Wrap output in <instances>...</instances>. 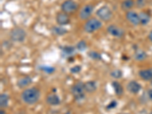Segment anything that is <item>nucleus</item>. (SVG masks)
Instances as JSON below:
<instances>
[{
  "label": "nucleus",
  "mask_w": 152,
  "mask_h": 114,
  "mask_svg": "<svg viewBox=\"0 0 152 114\" xmlns=\"http://www.w3.org/2000/svg\"><path fill=\"white\" fill-rule=\"evenodd\" d=\"M21 100L26 104H34L40 97V91L37 88H26L23 91L21 95Z\"/></svg>",
  "instance_id": "f257e3e1"
},
{
  "label": "nucleus",
  "mask_w": 152,
  "mask_h": 114,
  "mask_svg": "<svg viewBox=\"0 0 152 114\" xmlns=\"http://www.w3.org/2000/svg\"><path fill=\"white\" fill-rule=\"evenodd\" d=\"M102 27V22L97 18H91L87 20L85 24H84V30L86 33L92 34L97 31Z\"/></svg>",
  "instance_id": "f03ea898"
},
{
  "label": "nucleus",
  "mask_w": 152,
  "mask_h": 114,
  "mask_svg": "<svg viewBox=\"0 0 152 114\" xmlns=\"http://www.w3.org/2000/svg\"><path fill=\"white\" fill-rule=\"evenodd\" d=\"M85 88H84V83L81 81H78L71 88V92L75 100H82L85 97Z\"/></svg>",
  "instance_id": "7ed1b4c3"
},
{
  "label": "nucleus",
  "mask_w": 152,
  "mask_h": 114,
  "mask_svg": "<svg viewBox=\"0 0 152 114\" xmlns=\"http://www.w3.org/2000/svg\"><path fill=\"white\" fill-rule=\"evenodd\" d=\"M96 15L98 17L100 20L107 22L113 18V13L107 5H103L97 9V12H96Z\"/></svg>",
  "instance_id": "20e7f679"
},
{
  "label": "nucleus",
  "mask_w": 152,
  "mask_h": 114,
  "mask_svg": "<svg viewBox=\"0 0 152 114\" xmlns=\"http://www.w3.org/2000/svg\"><path fill=\"white\" fill-rule=\"evenodd\" d=\"M27 33L21 28H15L10 32V39L15 43H21L26 39Z\"/></svg>",
  "instance_id": "39448f33"
},
{
  "label": "nucleus",
  "mask_w": 152,
  "mask_h": 114,
  "mask_svg": "<svg viewBox=\"0 0 152 114\" xmlns=\"http://www.w3.org/2000/svg\"><path fill=\"white\" fill-rule=\"evenodd\" d=\"M61 10L65 13H72L75 12L78 8V3L75 0H65L64 2L61 4Z\"/></svg>",
  "instance_id": "423d86ee"
},
{
  "label": "nucleus",
  "mask_w": 152,
  "mask_h": 114,
  "mask_svg": "<svg viewBox=\"0 0 152 114\" xmlns=\"http://www.w3.org/2000/svg\"><path fill=\"white\" fill-rule=\"evenodd\" d=\"M94 9V6L92 4H87V5H84L81 9L79 14H78L79 18L81 20H84V21L88 20V18L91 16L92 13H93Z\"/></svg>",
  "instance_id": "0eeeda50"
},
{
  "label": "nucleus",
  "mask_w": 152,
  "mask_h": 114,
  "mask_svg": "<svg viewBox=\"0 0 152 114\" xmlns=\"http://www.w3.org/2000/svg\"><path fill=\"white\" fill-rule=\"evenodd\" d=\"M107 33L114 37L121 38L125 35V31L120 27L115 25V24H110L107 27Z\"/></svg>",
  "instance_id": "6e6552de"
},
{
  "label": "nucleus",
  "mask_w": 152,
  "mask_h": 114,
  "mask_svg": "<svg viewBox=\"0 0 152 114\" xmlns=\"http://www.w3.org/2000/svg\"><path fill=\"white\" fill-rule=\"evenodd\" d=\"M126 18L127 19V21L132 24V25H139L141 24L140 23V18H139V14L137 13L135 11H129V12H126Z\"/></svg>",
  "instance_id": "1a4fd4ad"
},
{
  "label": "nucleus",
  "mask_w": 152,
  "mask_h": 114,
  "mask_svg": "<svg viewBox=\"0 0 152 114\" xmlns=\"http://www.w3.org/2000/svg\"><path fill=\"white\" fill-rule=\"evenodd\" d=\"M56 21L58 25L60 26H66L70 22V18L67 13L63 12H59L56 16Z\"/></svg>",
  "instance_id": "9d476101"
},
{
  "label": "nucleus",
  "mask_w": 152,
  "mask_h": 114,
  "mask_svg": "<svg viewBox=\"0 0 152 114\" xmlns=\"http://www.w3.org/2000/svg\"><path fill=\"white\" fill-rule=\"evenodd\" d=\"M126 88L130 93L135 94L140 91L142 89V85L136 81H130L126 85Z\"/></svg>",
  "instance_id": "9b49d317"
},
{
  "label": "nucleus",
  "mask_w": 152,
  "mask_h": 114,
  "mask_svg": "<svg viewBox=\"0 0 152 114\" xmlns=\"http://www.w3.org/2000/svg\"><path fill=\"white\" fill-rule=\"evenodd\" d=\"M32 82H33V80L30 76H24L18 80L17 85L19 88H24L31 85Z\"/></svg>",
  "instance_id": "f8f14e48"
},
{
  "label": "nucleus",
  "mask_w": 152,
  "mask_h": 114,
  "mask_svg": "<svg viewBox=\"0 0 152 114\" xmlns=\"http://www.w3.org/2000/svg\"><path fill=\"white\" fill-rule=\"evenodd\" d=\"M46 101L50 106H57L60 104L61 100L58 95L54 93H52L47 95Z\"/></svg>",
  "instance_id": "ddd939ff"
},
{
  "label": "nucleus",
  "mask_w": 152,
  "mask_h": 114,
  "mask_svg": "<svg viewBox=\"0 0 152 114\" xmlns=\"http://www.w3.org/2000/svg\"><path fill=\"white\" fill-rule=\"evenodd\" d=\"M138 75L142 79L145 81H151L152 80V69H142L138 72Z\"/></svg>",
  "instance_id": "4468645a"
},
{
  "label": "nucleus",
  "mask_w": 152,
  "mask_h": 114,
  "mask_svg": "<svg viewBox=\"0 0 152 114\" xmlns=\"http://www.w3.org/2000/svg\"><path fill=\"white\" fill-rule=\"evenodd\" d=\"M85 91L87 93H93L97 90V82L95 81H88L84 83Z\"/></svg>",
  "instance_id": "2eb2a0df"
},
{
  "label": "nucleus",
  "mask_w": 152,
  "mask_h": 114,
  "mask_svg": "<svg viewBox=\"0 0 152 114\" xmlns=\"http://www.w3.org/2000/svg\"><path fill=\"white\" fill-rule=\"evenodd\" d=\"M135 5V2L134 0H123V2H121L120 7L121 9L124 12H129L131 11L134 6Z\"/></svg>",
  "instance_id": "dca6fc26"
},
{
  "label": "nucleus",
  "mask_w": 152,
  "mask_h": 114,
  "mask_svg": "<svg viewBox=\"0 0 152 114\" xmlns=\"http://www.w3.org/2000/svg\"><path fill=\"white\" fill-rule=\"evenodd\" d=\"M148 54L143 50H136L134 53V59L137 61H143L147 59Z\"/></svg>",
  "instance_id": "f3484780"
},
{
  "label": "nucleus",
  "mask_w": 152,
  "mask_h": 114,
  "mask_svg": "<svg viewBox=\"0 0 152 114\" xmlns=\"http://www.w3.org/2000/svg\"><path fill=\"white\" fill-rule=\"evenodd\" d=\"M139 18H140V23L142 25H146L151 21V16L147 12H141L139 13Z\"/></svg>",
  "instance_id": "a211bd4d"
},
{
  "label": "nucleus",
  "mask_w": 152,
  "mask_h": 114,
  "mask_svg": "<svg viewBox=\"0 0 152 114\" xmlns=\"http://www.w3.org/2000/svg\"><path fill=\"white\" fill-rule=\"evenodd\" d=\"M52 32L53 34L56 35V36H62V35L66 34L68 32L67 30L62 26H53L52 28Z\"/></svg>",
  "instance_id": "6ab92c4d"
},
{
  "label": "nucleus",
  "mask_w": 152,
  "mask_h": 114,
  "mask_svg": "<svg viewBox=\"0 0 152 114\" xmlns=\"http://www.w3.org/2000/svg\"><path fill=\"white\" fill-rule=\"evenodd\" d=\"M111 85H112L114 91H115V93H116V95H118V96H121V95H123V88L121 85V84L119 83L118 81H113Z\"/></svg>",
  "instance_id": "aec40b11"
},
{
  "label": "nucleus",
  "mask_w": 152,
  "mask_h": 114,
  "mask_svg": "<svg viewBox=\"0 0 152 114\" xmlns=\"http://www.w3.org/2000/svg\"><path fill=\"white\" fill-rule=\"evenodd\" d=\"M9 97L7 94H0V107L1 108H5L9 106Z\"/></svg>",
  "instance_id": "412c9836"
},
{
  "label": "nucleus",
  "mask_w": 152,
  "mask_h": 114,
  "mask_svg": "<svg viewBox=\"0 0 152 114\" xmlns=\"http://www.w3.org/2000/svg\"><path fill=\"white\" fill-rule=\"evenodd\" d=\"M88 56L93 60H100L102 59V56L100 55L98 52L94 50H91L88 53Z\"/></svg>",
  "instance_id": "4be33fe9"
},
{
  "label": "nucleus",
  "mask_w": 152,
  "mask_h": 114,
  "mask_svg": "<svg viewBox=\"0 0 152 114\" xmlns=\"http://www.w3.org/2000/svg\"><path fill=\"white\" fill-rule=\"evenodd\" d=\"M62 52L66 56H72L75 52V48L74 47H70V46H66L62 48Z\"/></svg>",
  "instance_id": "5701e85b"
},
{
  "label": "nucleus",
  "mask_w": 152,
  "mask_h": 114,
  "mask_svg": "<svg viewBox=\"0 0 152 114\" xmlns=\"http://www.w3.org/2000/svg\"><path fill=\"white\" fill-rule=\"evenodd\" d=\"M76 49L78 50V51H81V52H83L87 49V43L85 40H81L80 41H78L76 44Z\"/></svg>",
  "instance_id": "b1692460"
},
{
  "label": "nucleus",
  "mask_w": 152,
  "mask_h": 114,
  "mask_svg": "<svg viewBox=\"0 0 152 114\" xmlns=\"http://www.w3.org/2000/svg\"><path fill=\"white\" fill-rule=\"evenodd\" d=\"M40 70L44 72L47 74H52L56 71V69L54 67H52V66H40Z\"/></svg>",
  "instance_id": "393cba45"
},
{
  "label": "nucleus",
  "mask_w": 152,
  "mask_h": 114,
  "mask_svg": "<svg viewBox=\"0 0 152 114\" xmlns=\"http://www.w3.org/2000/svg\"><path fill=\"white\" fill-rule=\"evenodd\" d=\"M110 75L111 77L116 78V79H119V78H121L123 77V73L120 69H115V70L111 72Z\"/></svg>",
  "instance_id": "a878e982"
},
{
  "label": "nucleus",
  "mask_w": 152,
  "mask_h": 114,
  "mask_svg": "<svg viewBox=\"0 0 152 114\" xmlns=\"http://www.w3.org/2000/svg\"><path fill=\"white\" fill-rule=\"evenodd\" d=\"M146 4H147V0H136V2H135V5L138 9L145 7Z\"/></svg>",
  "instance_id": "bb28decb"
},
{
  "label": "nucleus",
  "mask_w": 152,
  "mask_h": 114,
  "mask_svg": "<svg viewBox=\"0 0 152 114\" xmlns=\"http://www.w3.org/2000/svg\"><path fill=\"white\" fill-rule=\"evenodd\" d=\"M117 105H118V103L116 100H112V101H110L109 104H107V107H106V109L107 110L114 109V108H116Z\"/></svg>",
  "instance_id": "cd10ccee"
},
{
  "label": "nucleus",
  "mask_w": 152,
  "mask_h": 114,
  "mask_svg": "<svg viewBox=\"0 0 152 114\" xmlns=\"http://www.w3.org/2000/svg\"><path fill=\"white\" fill-rule=\"evenodd\" d=\"M81 71V66H75L70 69V72L74 74H77L79 73Z\"/></svg>",
  "instance_id": "c85d7f7f"
},
{
  "label": "nucleus",
  "mask_w": 152,
  "mask_h": 114,
  "mask_svg": "<svg viewBox=\"0 0 152 114\" xmlns=\"http://www.w3.org/2000/svg\"><path fill=\"white\" fill-rule=\"evenodd\" d=\"M148 98L150 99L151 101H152V89L148 91Z\"/></svg>",
  "instance_id": "c756f323"
},
{
  "label": "nucleus",
  "mask_w": 152,
  "mask_h": 114,
  "mask_svg": "<svg viewBox=\"0 0 152 114\" xmlns=\"http://www.w3.org/2000/svg\"><path fill=\"white\" fill-rule=\"evenodd\" d=\"M148 37V40L152 43V30L150 31V32H149Z\"/></svg>",
  "instance_id": "7c9ffc66"
},
{
  "label": "nucleus",
  "mask_w": 152,
  "mask_h": 114,
  "mask_svg": "<svg viewBox=\"0 0 152 114\" xmlns=\"http://www.w3.org/2000/svg\"><path fill=\"white\" fill-rule=\"evenodd\" d=\"M0 114H5V110H0Z\"/></svg>",
  "instance_id": "2f4dec72"
},
{
  "label": "nucleus",
  "mask_w": 152,
  "mask_h": 114,
  "mask_svg": "<svg viewBox=\"0 0 152 114\" xmlns=\"http://www.w3.org/2000/svg\"><path fill=\"white\" fill-rule=\"evenodd\" d=\"M66 114H71V112H70V111H68V112L66 113Z\"/></svg>",
  "instance_id": "473e14b6"
},
{
  "label": "nucleus",
  "mask_w": 152,
  "mask_h": 114,
  "mask_svg": "<svg viewBox=\"0 0 152 114\" xmlns=\"http://www.w3.org/2000/svg\"><path fill=\"white\" fill-rule=\"evenodd\" d=\"M151 85H152V80H151Z\"/></svg>",
  "instance_id": "72a5a7b5"
},
{
  "label": "nucleus",
  "mask_w": 152,
  "mask_h": 114,
  "mask_svg": "<svg viewBox=\"0 0 152 114\" xmlns=\"http://www.w3.org/2000/svg\"><path fill=\"white\" fill-rule=\"evenodd\" d=\"M121 114H129V113H121Z\"/></svg>",
  "instance_id": "f704fd0d"
},
{
  "label": "nucleus",
  "mask_w": 152,
  "mask_h": 114,
  "mask_svg": "<svg viewBox=\"0 0 152 114\" xmlns=\"http://www.w3.org/2000/svg\"><path fill=\"white\" fill-rule=\"evenodd\" d=\"M150 114H152V112H151V113H150Z\"/></svg>",
  "instance_id": "c9c22d12"
},
{
  "label": "nucleus",
  "mask_w": 152,
  "mask_h": 114,
  "mask_svg": "<svg viewBox=\"0 0 152 114\" xmlns=\"http://www.w3.org/2000/svg\"><path fill=\"white\" fill-rule=\"evenodd\" d=\"M19 114H24V113H19Z\"/></svg>",
  "instance_id": "e433bc0d"
}]
</instances>
